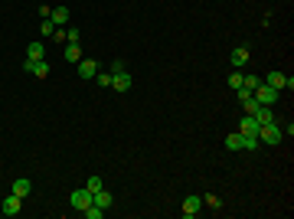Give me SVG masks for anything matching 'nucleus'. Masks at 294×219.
<instances>
[{"mask_svg": "<svg viewBox=\"0 0 294 219\" xmlns=\"http://www.w3.org/2000/svg\"><path fill=\"white\" fill-rule=\"evenodd\" d=\"M252 115H255V121H258V124H268V121H274V111L268 108V105H258Z\"/></svg>", "mask_w": 294, "mask_h": 219, "instance_id": "obj_14", "label": "nucleus"}, {"mask_svg": "<svg viewBox=\"0 0 294 219\" xmlns=\"http://www.w3.org/2000/svg\"><path fill=\"white\" fill-rule=\"evenodd\" d=\"M226 85H229V88H232V92H235V88H239V85H242V72H239V69H232V76H229V79H226Z\"/></svg>", "mask_w": 294, "mask_h": 219, "instance_id": "obj_20", "label": "nucleus"}, {"mask_svg": "<svg viewBox=\"0 0 294 219\" xmlns=\"http://www.w3.org/2000/svg\"><path fill=\"white\" fill-rule=\"evenodd\" d=\"M95 82L101 88H111V72H95Z\"/></svg>", "mask_w": 294, "mask_h": 219, "instance_id": "obj_26", "label": "nucleus"}, {"mask_svg": "<svg viewBox=\"0 0 294 219\" xmlns=\"http://www.w3.org/2000/svg\"><path fill=\"white\" fill-rule=\"evenodd\" d=\"M226 147H229V151H242V134L232 131V134L226 138Z\"/></svg>", "mask_w": 294, "mask_h": 219, "instance_id": "obj_18", "label": "nucleus"}, {"mask_svg": "<svg viewBox=\"0 0 294 219\" xmlns=\"http://www.w3.org/2000/svg\"><path fill=\"white\" fill-rule=\"evenodd\" d=\"M242 105H245V115H252V111L258 108V101H255V95H252V99H249V101H242Z\"/></svg>", "mask_w": 294, "mask_h": 219, "instance_id": "obj_29", "label": "nucleus"}, {"mask_svg": "<svg viewBox=\"0 0 294 219\" xmlns=\"http://www.w3.org/2000/svg\"><path fill=\"white\" fill-rule=\"evenodd\" d=\"M65 62H78L82 59V49H78V43H65Z\"/></svg>", "mask_w": 294, "mask_h": 219, "instance_id": "obj_17", "label": "nucleus"}, {"mask_svg": "<svg viewBox=\"0 0 294 219\" xmlns=\"http://www.w3.org/2000/svg\"><path fill=\"white\" fill-rule=\"evenodd\" d=\"M13 197H20V199H26L33 193V183L26 180V177H20V180H13V190H10Z\"/></svg>", "mask_w": 294, "mask_h": 219, "instance_id": "obj_10", "label": "nucleus"}, {"mask_svg": "<svg viewBox=\"0 0 294 219\" xmlns=\"http://www.w3.org/2000/svg\"><path fill=\"white\" fill-rule=\"evenodd\" d=\"M203 206H209V209H219V206H222V199H219L216 193H206V197H203Z\"/></svg>", "mask_w": 294, "mask_h": 219, "instance_id": "obj_23", "label": "nucleus"}, {"mask_svg": "<svg viewBox=\"0 0 294 219\" xmlns=\"http://www.w3.org/2000/svg\"><path fill=\"white\" fill-rule=\"evenodd\" d=\"M261 82H268V85L278 88V92H284V88L291 92V88H294V79H291V76H284V72H278V69H274V72H268V76L261 79Z\"/></svg>", "mask_w": 294, "mask_h": 219, "instance_id": "obj_3", "label": "nucleus"}, {"mask_svg": "<svg viewBox=\"0 0 294 219\" xmlns=\"http://www.w3.org/2000/svg\"><path fill=\"white\" fill-rule=\"evenodd\" d=\"M49 20H53L56 26H65V23H69V7H53V10H49Z\"/></svg>", "mask_w": 294, "mask_h": 219, "instance_id": "obj_13", "label": "nucleus"}, {"mask_svg": "<svg viewBox=\"0 0 294 219\" xmlns=\"http://www.w3.org/2000/svg\"><path fill=\"white\" fill-rule=\"evenodd\" d=\"M65 43H78V30L72 26V30H65Z\"/></svg>", "mask_w": 294, "mask_h": 219, "instance_id": "obj_27", "label": "nucleus"}, {"mask_svg": "<svg viewBox=\"0 0 294 219\" xmlns=\"http://www.w3.org/2000/svg\"><path fill=\"white\" fill-rule=\"evenodd\" d=\"M92 203H95V206H101V209H108V206H111V193L101 186L98 193H92Z\"/></svg>", "mask_w": 294, "mask_h": 219, "instance_id": "obj_15", "label": "nucleus"}, {"mask_svg": "<svg viewBox=\"0 0 294 219\" xmlns=\"http://www.w3.org/2000/svg\"><path fill=\"white\" fill-rule=\"evenodd\" d=\"M118 72H124V59H115L111 62V76H118Z\"/></svg>", "mask_w": 294, "mask_h": 219, "instance_id": "obj_28", "label": "nucleus"}, {"mask_svg": "<svg viewBox=\"0 0 294 219\" xmlns=\"http://www.w3.org/2000/svg\"><path fill=\"white\" fill-rule=\"evenodd\" d=\"M199 209H203V197H186L183 199V216L186 219H193Z\"/></svg>", "mask_w": 294, "mask_h": 219, "instance_id": "obj_9", "label": "nucleus"}, {"mask_svg": "<svg viewBox=\"0 0 294 219\" xmlns=\"http://www.w3.org/2000/svg\"><path fill=\"white\" fill-rule=\"evenodd\" d=\"M101 186H105V183H101V177H88V180H85V190H88V193H98Z\"/></svg>", "mask_w": 294, "mask_h": 219, "instance_id": "obj_21", "label": "nucleus"}, {"mask_svg": "<svg viewBox=\"0 0 294 219\" xmlns=\"http://www.w3.org/2000/svg\"><path fill=\"white\" fill-rule=\"evenodd\" d=\"M258 82H261V76H242V88H249V92H255Z\"/></svg>", "mask_w": 294, "mask_h": 219, "instance_id": "obj_25", "label": "nucleus"}, {"mask_svg": "<svg viewBox=\"0 0 294 219\" xmlns=\"http://www.w3.org/2000/svg\"><path fill=\"white\" fill-rule=\"evenodd\" d=\"M82 216H85V219H101V216H105V209L92 203V206H85V209H82Z\"/></svg>", "mask_w": 294, "mask_h": 219, "instance_id": "obj_19", "label": "nucleus"}, {"mask_svg": "<svg viewBox=\"0 0 294 219\" xmlns=\"http://www.w3.org/2000/svg\"><path fill=\"white\" fill-rule=\"evenodd\" d=\"M258 121H255V115H245L242 118V124H239V134H249V138H258Z\"/></svg>", "mask_w": 294, "mask_h": 219, "instance_id": "obj_6", "label": "nucleus"}, {"mask_svg": "<svg viewBox=\"0 0 294 219\" xmlns=\"http://www.w3.org/2000/svg\"><path fill=\"white\" fill-rule=\"evenodd\" d=\"M0 209H3V216H20L23 199H20V197H13V193H10V197L3 199V206H0Z\"/></svg>", "mask_w": 294, "mask_h": 219, "instance_id": "obj_7", "label": "nucleus"}, {"mask_svg": "<svg viewBox=\"0 0 294 219\" xmlns=\"http://www.w3.org/2000/svg\"><path fill=\"white\" fill-rule=\"evenodd\" d=\"M23 69H26L30 76H36V79H46V76H49V62H46V59H39V62H30V59H23Z\"/></svg>", "mask_w": 294, "mask_h": 219, "instance_id": "obj_4", "label": "nucleus"}, {"mask_svg": "<svg viewBox=\"0 0 294 219\" xmlns=\"http://www.w3.org/2000/svg\"><path fill=\"white\" fill-rule=\"evenodd\" d=\"M69 203H72V206H76L78 213H82V209H85V206H92V193H88L85 186H82V190H76V193L69 197Z\"/></svg>", "mask_w": 294, "mask_h": 219, "instance_id": "obj_5", "label": "nucleus"}, {"mask_svg": "<svg viewBox=\"0 0 294 219\" xmlns=\"http://www.w3.org/2000/svg\"><path fill=\"white\" fill-rule=\"evenodd\" d=\"M245 62H249V49H245V46H239V49L232 53V69H242Z\"/></svg>", "mask_w": 294, "mask_h": 219, "instance_id": "obj_16", "label": "nucleus"}, {"mask_svg": "<svg viewBox=\"0 0 294 219\" xmlns=\"http://www.w3.org/2000/svg\"><path fill=\"white\" fill-rule=\"evenodd\" d=\"M242 151H258V138H249V134H242Z\"/></svg>", "mask_w": 294, "mask_h": 219, "instance_id": "obj_24", "label": "nucleus"}, {"mask_svg": "<svg viewBox=\"0 0 294 219\" xmlns=\"http://www.w3.org/2000/svg\"><path fill=\"white\" fill-rule=\"evenodd\" d=\"M39 33H43V36H53V33H56V23L49 20V17H43V23H39Z\"/></svg>", "mask_w": 294, "mask_h": 219, "instance_id": "obj_22", "label": "nucleus"}, {"mask_svg": "<svg viewBox=\"0 0 294 219\" xmlns=\"http://www.w3.org/2000/svg\"><path fill=\"white\" fill-rule=\"evenodd\" d=\"M26 59H30V62H39V59H46V46H43V43H30V46H26Z\"/></svg>", "mask_w": 294, "mask_h": 219, "instance_id": "obj_12", "label": "nucleus"}, {"mask_svg": "<svg viewBox=\"0 0 294 219\" xmlns=\"http://www.w3.org/2000/svg\"><path fill=\"white\" fill-rule=\"evenodd\" d=\"M111 88H115V92H131V72L128 69L118 72V76H111Z\"/></svg>", "mask_w": 294, "mask_h": 219, "instance_id": "obj_8", "label": "nucleus"}, {"mask_svg": "<svg viewBox=\"0 0 294 219\" xmlns=\"http://www.w3.org/2000/svg\"><path fill=\"white\" fill-rule=\"evenodd\" d=\"M98 72V62H92V59H78V76L82 79H95Z\"/></svg>", "mask_w": 294, "mask_h": 219, "instance_id": "obj_11", "label": "nucleus"}, {"mask_svg": "<svg viewBox=\"0 0 294 219\" xmlns=\"http://www.w3.org/2000/svg\"><path fill=\"white\" fill-rule=\"evenodd\" d=\"M252 95H255V101H258V105H274L281 92H278V88H272V85H268V82H258Z\"/></svg>", "mask_w": 294, "mask_h": 219, "instance_id": "obj_2", "label": "nucleus"}, {"mask_svg": "<svg viewBox=\"0 0 294 219\" xmlns=\"http://www.w3.org/2000/svg\"><path fill=\"white\" fill-rule=\"evenodd\" d=\"M281 138H284V131L274 124V121H268V124H261L258 128V144H281Z\"/></svg>", "mask_w": 294, "mask_h": 219, "instance_id": "obj_1", "label": "nucleus"}]
</instances>
